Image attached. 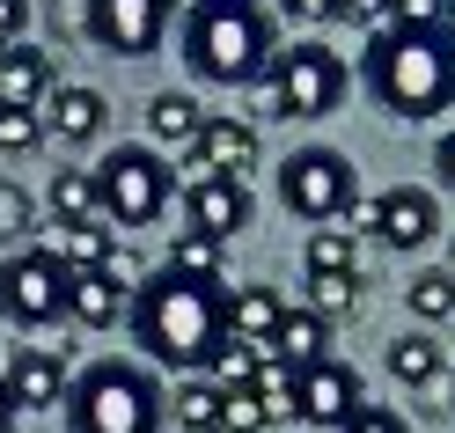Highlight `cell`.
<instances>
[{
	"label": "cell",
	"instance_id": "23",
	"mask_svg": "<svg viewBox=\"0 0 455 433\" xmlns=\"http://www.w3.org/2000/svg\"><path fill=\"white\" fill-rule=\"evenodd\" d=\"M198 125H206V110H198L191 96H177V89H162L148 103V132L169 140V148H198Z\"/></svg>",
	"mask_w": 455,
	"mask_h": 433
},
{
	"label": "cell",
	"instance_id": "30",
	"mask_svg": "<svg viewBox=\"0 0 455 433\" xmlns=\"http://www.w3.org/2000/svg\"><path fill=\"white\" fill-rule=\"evenodd\" d=\"M308 272H360V236L316 228V236H308Z\"/></svg>",
	"mask_w": 455,
	"mask_h": 433
},
{
	"label": "cell",
	"instance_id": "39",
	"mask_svg": "<svg viewBox=\"0 0 455 433\" xmlns=\"http://www.w3.org/2000/svg\"><path fill=\"white\" fill-rule=\"evenodd\" d=\"M294 22H323V15H338V0H279Z\"/></svg>",
	"mask_w": 455,
	"mask_h": 433
},
{
	"label": "cell",
	"instance_id": "6",
	"mask_svg": "<svg viewBox=\"0 0 455 433\" xmlns=\"http://www.w3.org/2000/svg\"><path fill=\"white\" fill-rule=\"evenodd\" d=\"M360 198V177H353V162L338 155V148H301L279 162V206L301 213V221H346V206Z\"/></svg>",
	"mask_w": 455,
	"mask_h": 433
},
{
	"label": "cell",
	"instance_id": "3",
	"mask_svg": "<svg viewBox=\"0 0 455 433\" xmlns=\"http://www.w3.org/2000/svg\"><path fill=\"white\" fill-rule=\"evenodd\" d=\"M184 60L198 81H220V89H243V81L272 74V22L250 8V0H198L184 15Z\"/></svg>",
	"mask_w": 455,
	"mask_h": 433
},
{
	"label": "cell",
	"instance_id": "37",
	"mask_svg": "<svg viewBox=\"0 0 455 433\" xmlns=\"http://www.w3.org/2000/svg\"><path fill=\"white\" fill-rule=\"evenodd\" d=\"M338 15H353V22H367V30L382 37V22L396 15V0H338Z\"/></svg>",
	"mask_w": 455,
	"mask_h": 433
},
{
	"label": "cell",
	"instance_id": "40",
	"mask_svg": "<svg viewBox=\"0 0 455 433\" xmlns=\"http://www.w3.org/2000/svg\"><path fill=\"white\" fill-rule=\"evenodd\" d=\"M434 169H441V177L455 184V132H448V140H441V148H434Z\"/></svg>",
	"mask_w": 455,
	"mask_h": 433
},
{
	"label": "cell",
	"instance_id": "12",
	"mask_svg": "<svg viewBox=\"0 0 455 433\" xmlns=\"http://www.w3.org/2000/svg\"><path fill=\"white\" fill-rule=\"evenodd\" d=\"M360 404H367V389H360V374H353L346 360H316V367L301 374V419H308V426H331V433H338Z\"/></svg>",
	"mask_w": 455,
	"mask_h": 433
},
{
	"label": "cell",
	"instance_id": "5",
	"mask_svg": "<svg viewBox=\"0 0 455 433\" xmlns=\"http://www.w3.org/2000/svg\"><path fill=\"white\" fill-rule=\"evenodd\" d=\"M169 191H177V177H169V162L155 148H118V155L96 162V206H103V221H118V228L162 221Z\"/></svg>",
	"mask_w": 455,
	"mask_h": 433
},
{
	"label": "cell",
	"instance_id": "1",
	"mask_svg": "<svg viewBox=\"0 0 455 433\" xmlns=\"http://www.w3.org/2000/svg\"><path fill=\"white\" fill-rule=\"evenodd\" d=\"M367 96L389 118H441L455 103V37L448 30H389L367 44Z\"/></svg>",
	"mask_w": 455,
	"mask_h": 433
},
{
	"label": "cell",
	"instance_id": "13",
	"mask_svg": "<svg viewBox=\"0 0 455 433\" xmlns=\"http://www.w3.org/2000/svg\"><path fill=\"white\" fill-rule=\"evenodd\" d=\"M198 169L206 177H243L250 162H258V125L235 118V110H206V125H198Z\"/></svg>",
	"mask_w": 455,
	"mask_h": 433
},
{
	"label": "cell",
	"instance_id": "14",
	"mask_svg": "<svg viewBox=\"0 0 455 433\" xmlns=\"http://www.w3.org/2000/svg\"><path fill=\"white\" fill-rule=\"evenodd\" d=\"M0 382H8L15 412H60L67 389H74V382H67V360L44 353V345H37V353H15V367L0 374Z\"/></svg>",
	"mask_w": 455,
	"mask_h": 433
},
{
	"label": "cell",
	"instance_id": "43",
	"mask_svg": "<svg viewBox=\"0 0 455 433\" xmlns=\"http://www.w3.org/2000/svg\"><path fill=\"white\" fill-rule=\"evenodd\" d=\"M228 8H235V0H228Z\"/></svg>",
	"mask_w": 455,
	"mask_h": 433
},
{
	"label": "cell",
	"instance_id": "15",
	"mask_svg": "<svg viewBox=\"0 0 455 433\" xmlns=\"http://www.w3.org/2000/svg\"><path fill=\"white\" fill-rule=\"evenodd\" d=\"M220 324L243 345H272L287 324V301H279V286H235V294H220Z\"/></svg>",
	"mask_w": 455,
	"mask_h": 433
},
{
	"label": "cell",
	"instance_id": "26",
	"mask_svg": "<svg viewBox=\"0 0 455 433\" xmlns=\"http://www.w3.org/2000/svg\"><path fill=\"white\" fill-rule=\"evenodd\" d=\"M389 374H396L404 389H426V382L441 374V345H434V338H419V331H404V338L389 345Z\"/></svg>",
	"mask_w": 455,
	"mask_h": 433
},
{
	"label": "cell",
	"instance_id": "17",
	"mask_svg": "<svg viewBox=\"0 0 455 433\" xmlns=\"http://www.w3.org/2000/svg\"><path fill=\"white\" fill-rule=\"evenodd\" d=\"M103 96L96 89H81V81H74V89H60V96H52V110H44V132H60V140H96L103 132Z\"/></svg>",
	"mask_w": 455,
	"mask_h": 433
},
{
	"label": "cell",
	"instance_id": "34",
	"mask_svg": "<svg viewBox=\"0 0 455 433\" xmlns=\"http://www.w3.org/2000/svg\"><path fill=\"white\" fill-rule=\"evenodd\" d=\"M220 433H265V412H258V397L250 389H235L220 404Z\"/></svg>",
	"mask_w": 455,
	"mask_h": 433
},
{
	"label": "cell",
	"instance_id": "9",
	"mask_svg": "<svg viewBox=\"0 0 455 433\" xmlns=\"http://www.w3.org/2000/svg\"><path fill=\"white\" fill-rule=\"evenodd\" d=\"M169 8H177V0H81V22H89V37L103 52H118V60H148V52H162Z\"/></svg>",
	"mask_w": 455,
	"mask_h": 433
},
{
	"label": "cell",
	"instance_id": "8",
	"mask_svg": "<svg viewBox=\"0 0 455 433\" xmlns=\"http://www.w3.org/2000/svg\"><path fill=\"white\" fill-rule=\"evenodd\" d=\"M0 316L22 331H44L67 316V265L52 250H8L0 257Z\"/></svg>",
	"mask_w": 455,
	"mask_h": 433
},
{
	"label": "cell",
	"instance_id": "29",
	"mask_svg": "<svg viewBox=\"0 0 455 433\" xmlns=\"http://www.w3.org/2000/svg\"><path fill=\"white\" fill-rule=\"evenodd\" d=\"M404 301H411L419 324H448V316H455V272H419L404 286Z\"/></svg>",
	"mask_w": 455,
	"mask_h": 433
},
{
	"label": "cell",
	"instance_id": "10",
	"mask_svg": "<svg viewBox=\"0 0 455 433\" xmlns=\"http://www.w3.org/2000/svg\"><path fill=\"white\" fill-rule=\"evenodd\" d=\"M375 236L389 250H419V243H434L441 236V198L426 191V184H389L375 198Z\"/></svg>",
	"mask_w": 455,
	"mask_h": 433
},
{
	"label": "cell",
	"instance_id": "7",
	"mask_svg": "<svg viewBox=\"0 0 455 433\" xmlns=\"http://www.w3.org/2000/svg\"><path fill=\"white\" fill-rule=\"evenodd\" d=\"M346 96V60L331 44H294L272 52V110L279 118H323Z\"/></svg>",
	"mask_w": 455,
	"mask_h": 433
},
{
	"label": "cell",
	"instance_id": "38",
	"mask_svg": "<svg viewBox=\"0 0 455 433\" xmlns=\"http://www.w3.org/2000/svg\"><path fill=\"white\" fill-rule=\"evenodd\" d=\"M22 22H30V0H0V52L22 44Z\"/></svg>",
	"mask_w": 455,
	"mask_h": 433
},
{
	"label": "cell",
	"instance_id": "19",
	"mask_svg": "<svg viewBox=\"0 0 455 433\" xmlns=\"http://www.w3.org/2000/svg\"><path fill=\"white\" fill-rule=\"evenodd\" d=\"M110 250H118V228H110V221L96 213V221H74V228H60V250H52V257H60L67 272H103V257H110Z\"/></svg>",
	"mask_w": 455,
	"mask_h": 433
},
{
	"label": "cell",
	"instance_id": "16",
	"mask_svg": "<svg viewBox=\"0 0 455 433\" xmlns=\"http://www.w3.org/2000/svg\"><path fill=\"white\" fill-rule=\"evenodd\" d=\"M52 96V52L44 44H8L0 52V110H37Z\"/></svg>",
	"mask_w": 455,
	"mask_h": 433
},
{
	"label": "cell",
	"instance_id": "25",
	"mask_svg": "<svg viewBox=\"0 0 455 433\" xmlns=\"http://www.w3.org/2000/svg\"><path fill=\"white\" fill-rule=\"evenodd\" d=\"M169 272L198 279V286H220V243L198 236V228H177V243H169Z\"/></svg>",
	"mask_w": 455,
	"mask_h": 433
},
{
	"label": "cell",
	"instance_id": "20",
	"mask_svg": "<svg viewBox=\"0 0 455 433\" xmlns=\"http://www.w3.org/2000/svg\"><path fill=\"white\" fill-rule=\"evenodd\" d=\"M265 360H287L294 374H308L316 360H331V353H323V316H308V309L294 316V309H287V324H279V338L265 345Z\"/></svg>",
	"mask_w": 455,
	"mask_h": 433
},
{
	"label": "cell",
	"instance_id": "24",
	"mask_svg": "<svg viewBox=\"0 0 455 433\" xmlns=\"http://www.w3.org/2000/svg\"><path fill=\"white\" fill-rule=\"evenodd\" d=\"M44 206H52V221H60V228L96 221V213H103V206H96V169H60L52 191H44Z\"/></svg>",
	"mask_w": 455,
	"mask_h": 433
},
{
	"label": "cell",
	"instance_id": "41",
	"mask_svg": "<svg viewBox=\"0 0 455 433\" xmlns=\"http://www.w3.org/2000/svg\"><path fill=\"white\" fill-rule=\"evenodd\" d=\"M15 419H22V412H15V397H8V382H0V433H8Z\"/></svg>",
	"mask_w": 455,
	"mask_h": 433
},
{
	"label": "cell",
	"instance_id": "4",
	"mask_svg": "<svg viewBox=\"0 0 455 433\" xmlns=\"http://www.w3.org/2000/svg\"><path fill=\"white\" fill-rule=\"evenodd\" d=\"M162 412H169L162 382L148 367H125V360H96L67 389L74 433H162Z\"/></svg>",
	"mask_w": 455,
	"mask_h": 433
},
{
	"label": "cell",
	"instance_id": "32",
	"mask_svg": "<svg viewBox=\"0 0 455 433\" xmlns=\"http://www.w3.org/2000/svg\"><path fill=\"white\" fill-rule=\"evenodd\" d=\"M44 140V110H0V148L8 155H30Z\"/></svg>",
	"mask_w": 455,
	"mask_h": 433
},
{
	"label": "cell",
	"instance_id": "2",
	"mask_svg": "<svg viewBox=\"0 0 455 433\" xmlns=\"http://www.w3.org/2000/svg\"><path fill=\"white\" fill-rule=\"evenodd\" d=\"M132 331L162 367H206V353L228 331L220 324V286H198V279H177V272L148 279L132 294Z\"/></svg>",
	"mask_w": 455,
	"mask_h": 433
},
{
	"label": "cell",
	"instance_id": "42",
	"mask_svg": "<svg viewBox=\"0 0 455 433\" xmlns=\"http://www.w3.org/2000/svg\"><path fill=\"white\" fill-rule=\"evenodd\" d=\"M448 37H455V15H448Z\"/></svg>",
	"mask_w": 455,
	"mask_h": 433
},
{
	"label": "cell",
	"instance_id": "35",
	"mask_svg": "<svg viewBox=\"0 0 455 433\" xmlns=\"http://www.w3.org/2000/svg\"><path fill=\"white\" fill-rule=\"evenodd\" d=\"M338 433H404V419H396L389 404H360V412H353L346 426H338Z\"/></svg>",
	"mask_w": 455,
	"mask_h": 433
},
{
	"label": "cell",
	"instance_id": "31",
	"mask_svg": "<svg viewBox=\"0 0 455 433\" xmlns=\"http://www.w3.org/2000/svg\"><path fill=\"white\" fill-rule=\"evenodd\" d=\"M30 228H37V206H30V191H22V184H8V177H0V243H22V236H30Z\"/></svg>",
	"mask_w": 455,
	"mask_h": 433
},
{
	"label": "cell",
	"instance_id": "28",
	"mask_svg": "<svg viewBox=\"0 0 455 433\" xmlns=\"http://www.w3.org/2000/svg\"><path fill=\"white\" fill-rule=\"evenodd\" d=\"M360 309V272H308V316H353Z\"/></svg>",
	"mask_w": 455,
	"mask_h": 433
},
{
	"label": "cell",
	"instance_id": "36",
	"mask_svg": "<svg viewBox=\"0 0 455 433\" xmlns=\"http://www.w3.org/2000/svg\"><path fill=\"white\" fill-rule=\"evenodd\" d=\"M103 279L118 286V294H140V286H148V279H140V257H132V250H110V257H103Z\"/></svg>",
	"mask_w": 455,
	"mask_h": 433
},
{
	"label": "cell",
	"instance_id": "18",
	"mask_svg": "<svg viewBox=\"0 0 455 433\" xmlns=\"http://www.w3.org/2000/svg\"><path fill=\"white\" fill-rule=\"evenodd\" d=\"M118 309H125V294L103 272H67V316H74V324L103 331V324H118Z\"/></svg>",
	"mask_w": 455,
	"mask_h": 433
},
{
	"label": "cell",
	"instance_id": "21",
	"mask_svg": "<svg viewBox=\"0 0 455 433\" xmlns=\"http://www.w3.org/2000/svg\"><path fill=\"white\" fill-rule=\"evenodd\" d=\"M258 367H265V345H243V338H228V331H220V345L206 353V382H213L220 397H235V389L258 382Z\"/></svg>",
	"mask_w": 455,
	"mask_h": 433
},
{
	"label": "cell",
	"instance_id": "11",
	"mask_svg": "<svg viewBox=\"0 0 455 433\" xmlns=\"http://www.w3.org/2000/svg\"><path fill=\"white\" fill-rule=\"evenodd\" d=\"M250 184L243 177H198L191 191H184V221L198 228V236H213V243H228V236H243L250 228Z\"/></svg>",
	"mask_w": 455,
	"mask_h": 433
},
{
	"label": "cell",
	"instance_id": "27",
	"mask_svg": "<svg viewBox=\"0 0 455 433\" xmlns=\"http://www.w3.org/2000/svg\"><path fill=\"white\" fill-rule=\"evenodd\" d=\"M220 404H228V397L198 374V382H177V404H169V412H177L184 433H220Z\"/></svg>",
	"mask_w": 455,
	"mask_h": 433
},
{
	"label": "cell",
	"instance_id": "22",
	"mask_svg": "<svg viewBox=\"0 0 455 433\" xmlns=\"http://www.w3.org/2000/svg\"><path fill=\"white\" fill-rule=\"evenodd\" d=\"M250 397H258L265 426H287V419H301V374H294L287 360H265V367H258V382H250Z\"/></svg>",
	"mask_w": 455,
	"mask_h": 433
},
{
	"label": "cell",
	"instance_id": "33",
	"mask_svg": "<svg viewBox=\"0 0 455 433\" xmlns=\"http://www.w3.org/2000/svg\"><path fill=\"white\" fill-rule=\"evenodd\" d=\"M455 0H396V30H448Z\"/></svg>",
	"mask_w": 455,
	"mask_h": 433
}]
</instances>
